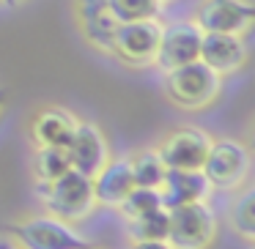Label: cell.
I'll use <instances>...</instances> for the list:
<instances>
[{
	"label": "cell",
	"instance_id": "obj_1",
	"mask_svg": "<svg viewBox=\"0 0 255 249\" xmlns=\"http://www.w3.org/2000/svg\"><path fill=\"white\" fill-rule=\"evenodd\" d=\"M222 93V77L203 61H192L165 74V96L170 104L187 112L211 107Z\"/></svg>",
	"mask_w": 255,
	"mask_h": 249
},
{
	"label": "cell",
	"instance_id": "obj_2",
	"mask_svg": "<svg viewBox=\"0 0 255 249\" xmlns=\"http://www.w3.org/2000/svg\"><path fill=\"white\" fill-rule=\"evenodd\" d=\"M22 249H99L91 238L80 236L69 222L52 214H30L8 225Z\"/></svg>",
	"mask_w": 255,
	"mask_h": 249
},
{
	"label": "cell",
	"instance_id": "obj_3",
	"mask_svg": "<svg viewBox=\"0 0 255 249\" xmlns=\"http://www.w3.org/2000/svg\"><path fill=\"white\" fill-rule=\"evenodd\" d=\"M41 197H44L47 214L58 216V219L69 222V225H77V222L88 219L96 208L94 181L77 170L63 172L52 183L41 186Z\"/></svg>",
	"mask_w": 255,
	"mask_h": 249
},
{
	"label": "cell",
	"instance_id": "obj_4",
	"mask_svg": "<svg viewBox=\"0 0 255 249\" xmlns=\"http://www.w3.org/2000/svg\"><path fill=\"white\" fill-rule=\"evenodd\" d=\"M217 241V214L209 200L167 208V244L173 249H211Z\"/></svg>",
	"mask_w": 255,
	"mask_h": 249
},
{
	"label": "cell",
	"instance_id": "obj_5",
	"mask_svg": "<svg viewBox=\"0 0 255 249\" xmlns=\"http://www.w3.org/2000/svg\"><path fill=\"white\" fill-rule=\"evenodd\" d=\"M200 170H203L206 181L211 183V189L236 192L250 181L253 159H250V151L239 140H214Z\"/></svg>",
	"mask_w": 255,
	"mask_h": 249
},
{
	"label": "cell",
	"instance_id": "obj_6",
	"mask_svg": "<svg viewBox=\"0 0 255 249\" xmlns=\"http://www.w3.org/2000/svg\"><path fill=\"white\" fill-rule=\"evenodd\" d=\"M162 22L156 19H134V22H118L113 36V52L121 63L132 69L154 66L156 50H159Z\"/></svg>",
	"mask_w": 255,
	"mask_h": 249
},
{
	"label": "cell",
	"instance_id": "obj_7",
	"mask_svg": "<svg viewBox=\"0 0 255 249\" xmlns=\"http://www.w3.org/2000/svg\"><path fill=\"white\" fill-rule=\"evenodd\" d=\"M211 143L214 137L209 132L198 126H181L162 137V143L156 145V154L162 156L167 170H200L209 156Z\"/></svg>",
	"mask_w": 255,
	"mask_h": 249
},
{
	"label": "cell",
	"instance_id": "obj_8",
	"mask_svg": "<svg viewBox=\"0 0 255 249\" xmlns=\"http://www.w3.org/2000/svg\"><path fill=\"white\" fill-rule=\"evenodd\" d=\"M192 22L203 33L247 36L255 22V8L250 0H203L195 11Z\"/></svg>",
	"mask_w": 255,
	"mask_h": 249
},
{
	"label": "cell",
	"instance_id": "obj_9",
	"mask_svg": "<svg viewBox=\"0 0 255 249\" xmlns=\"http://www.w3.org/2000/svg\"><path fill=\"white\" fill-rule=\"evenodd\" d=\"M200 39L203 30L195 22H173V25H162V36H159V50H156L154 66L162 74L173 72V69L184 66V63L198 61L200 55Z\"/></svg>",
	"mask_w": 255,
	"mask_h": 249
},
{
	"label": "cell",
	"instance_id": "obj_10",
	"mask_svg": "<svg viewBox=\"0 0 255 249\" xmlns=\"http://www.w3.org/2000/svg\"><path fill=\"white\" fill-rule=\"evenodd\" d=\"M198 61H203L209 69H214L220 77L239 74L250 61L247 41L239 33H203Z\"/></svg>",
	"mask_w": 255,
	"mask_h": 249
},
{
	"label": "cell",
	"instance_id": "obj_11",
	"mask_svg": "<svg viewBox=\"0 0 255 249\" xmlns=\"http://www.w3.org/2000/svg\"><path fill=\"white\" fill-rule=\"evenodd\" d=\"M66 154H69V162H72V170L94 178L110 159V145H107L105 132L96 123L80 121L77 129H74L72 143L66 145Z\"/></svg>",
	"mask_w": 255,
	"mask_h": 249
},
{
	"label": "cell",
	"instance_id": "obj_12",
	"mask_svg": "<svg viewBox=\"0 0 255 249\" xmlns=\"http://www.w3.org/2000/svg\"><path fill=\"white\" fill-rule=\"evenodd\" d=\"M77 19L83 39L99 52H113V36H116L118 19L113 17L107 0H77Z\"/></svg>",
	"mask_w": 255,
	"mask_h": 249
},
{
	"label": "cell",
	"instance_id": "obj_13",
	"mask_svg": "<svg viewBox=\"0 0 255 249\" xmlns=\"http://www.w3.org/2000/svg\"><path fill=\"white\" fill-rule=\"evenodd\" d=\"M94 197L96 205L105 208H118L129 192L134 189L132 167H129V156H110L107 165L96 172L94 178Z\"/></svg>",
	"mask_w": 255,
	"mask_h": 249
},
{
	"label": "cell",
	"instance_id": "obj_14",
	"mask_svg": "<svg viewBox=\"0 0 255 249\" xmlns=\"http://www.w3.org/2000/svg\"><path fill=\"white\" fill-rule=\"evenodd\" d=\"M80 118L66 107H44L33 115L30 121V137L36 145H47V148H66L74 137Z\"/></svg>",
	"mask_w": 255,
	"mask_h": 249
},
{
	"label": "cell",
	"instance_id": "obj_15",
	"mask_svg": "<svg viewBox=\"0 0 255 249\" xmlns=\"http://www.w3.org/2000/svg\"><path fill=\"white\" fill-rule=\"evenodd\" d=\"M211 192H214V189L206 181L203 170H167L165 181H162V186H159L162 205H165V208H176V205L209 200Z\"/></svg>",
	"mask_w": 255,
	"mask_h": 249
},
{
	"label": "cell",
	"instance_id": "obj_16",
	"mask_svg": "<svg viewBox=\"0 0 255 249\" xmlns=\"http://www.w3.org/2000/svg\"><path fill=\"white\" fill-rule=\"evenodd\" d=\"M129 167H132L134 186H148L159 189L162 181L167 175V167L162 162V156L156 154V148H140L129 156Z\"/></svg>",
	"mask_w": 255,
	"mask_h": 249
},
{
	"label": "cell",
	"instance_id": "obj_17",
	"mask_svg": "<svg viewBox=\"0 0 255 249\" xmlns=\"http://www.w3.org/2000/svg\"><path fill=\"white\" fill-rule=\"evenodd\" d=\"M129 244L134 241H167V208H156L148 214L124 219Z\"/></svg>",
	"mask_w": 255,
	"mask_h": 249
},
{
	"label": "cell",
	"instance_id": "obj_18",
	"mask_svg": "<svg viewBox=\"0 0 255 249\" xmlns=\"http://www.w3.org/2000/svg\"><path fill=\"white\" fill-rule=\"evenodd\" d=\"M72 170L66 148H47V145H36L33 154V178L39 181V186H47L55 178H61L63 172Z\"/></svg>",
	"mask_w": 255,
	"mask_h": 249
},
{
	"label": "cell",
	"instance_id": "obj_19",
	"mask_svg": "<svg viewBox=\"0 0 255 249\" xmlns=\"http://www.w3.org/2000/svg\"><path fill=\"white\" fill-rule=\"evenodd\" d=\"M236 192H239V197H236V203H233V208H231V227L242 241L253 244L255 241V214H253L255 194H253V186L244 183L242 189H236Z\"/></svg>",
	"mask_w": 255,
	"mask_h": 249
},
{
	"label": "cell",
	"instance_id": "obj_20",
	"mask_svg": "<svg viewBox=\"0 0 255 249\" xmlns=\"http://www.w3.org/2000/svg\"><path fill=\"white\" fill-rule=\"evenodd\" d=\"M113 17L118 22H134V19H156L162 11L159 0H107Z\"/></svg>",
	"mask_w": 255,
	"mask_h": 249
},
{
	"label": "cell",
	"instance_id": "obj_21",
	"mask_svg": "<svg viewBox=\"0 0 255 249\" xmlns=\"http://www.w3.org/2000/svg\"><path fill=\"white\" fill-rule=\"evenodd\" d=\"M156 208H165L162 205V194H159V189H148V186H134L124 197V203L118 205L124 219H132V216L148 214V211H156Z\"/></svg>",
	"mask_w": 255,
	"mask_h": 249
},
{
	"label": "cell",
	"instance_id": "obj_22",
	"mask_svg": "<svg viewBox=\"0 0 255 249\" xmlns=\"http://www.w3.org/2000/svg\"><path fill=\"white\" fill-rule=\"evenodd\" d=\"M129 249H173L167 241H134L129 244Z\"/></svg>",
	"mask_w": 255,
	"mask_h": 249
},
{
	"label": "cell",
	"instance_id": "obj_23",
	"mask_svg": "<svg viewBox=\"0 0 255 249\" xmlns=\"http://www.w3.org/2000/svg\"><path fill=\"white\" fill-rule=\"evenodd\" d=\"M0 249H22V247H19V244H11V241H3V238H0Z\"/></svg>",
	"mask_w": 255,
	"mask_h": 249
},
{
	"label": "cell",
	"instance_id": "obj_24",
	"mask_svg": "<svg viewBox=\"0 0 255 249\" xmlns=\"http://www.w3.org/2000/svg\"><path fill=\"white\" fill-rule=\"evenodd\" d=\"M6 6H22V3H28V0H3Z\"/></svg>",
	"mask_w": 255,
	"mask_h": 249
},
{
	"label": "cell",
	"instance_id": "obj_25",
	"mask_svg": "<svg viewBox=\"0 0 255 249\" xmlns=\"http://www.w3.org/2000/svg\"><path fill=\"white\" fill-rule=\"evenodd\" d=\"M3 104H6V90H0V110H3Z\"/></svg>",
	"mask_w": 255,
	"mask_h": 249
},
{
	"label": "cell",
	"instance_id": "obj_26",
	"mask_svg": "<svg viewBox=\"0 0 255 249\" xmlns=\"http://www.w3.org/2000/svg\"><path fill=\"white\" fill-rule=\"evenodd\" d=\"M159 3H162V6H167V3H176V0H159Z\"/></svg>",
	"mask_w": 255,
	"mask_h": 249
}]
</instances>
